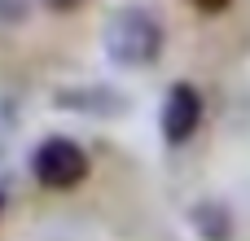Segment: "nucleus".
<instances>
[{
	"instance_id": "f257e3e1",
	"label": "nucleus",
	"mask_w": 250,
	"mask_h": 241,
	"mask_svg": "<svg viewBox=\"0 0 250 241\" xmlns=\"http://www.w3.org/2000/svg\"><path fill=\"white\" fill-rule=\"evenodd\" d=\"M163 40H167L163 22L141 4H123L105 22V53H110L114 66H149V61H158Z\"/></svg>"
},
{
	"instance_id": "f03ea898",
	"label": "nucleus",
	"mask_w": 250,
	"mask_h": 241,
	"mask_svg": "<svg viewBox=\"0 0 250 241\" xmlns=\"http://www.w3.org/2000/svg\"><path fill=\"white\" fill-rule=\"evenodd\" d=\"M31 176L44 189H79L88 180V154L70 136H48L31 158Z\"/></svg>"
},
{
	"instance_id": "7ed1b4c3",
	"label": "nucleus",
	"mask_w": 250,
	"mask_h": 241,
	"mask_svg": "<svg viewBox=\"0 0 250 241\" xmlns=\"http://www.w3.org/2000/svg\"><path fill=\"white\" fill-rule=\"evenodd\" d=\"M158 127L167 136V145H185L198 127H202V92L193 83H171L163 97V114Z\"/></svg>"
},
{
	"instance_id": "20e7f679",
	"label": "nucleus",
	"mask_w": 250,
	"mask_h": 241,
	"mask_svg": "<svg viewBox=\"0 0 250 241\" xmlns=\"http://www.w3.org/2000/svg\"><path fill=\"white\" fill-rule=\"evenodd\" d=\"M53 105L57 110H70V114H123L127 110V92L114 88V83H70V88H57L53 92Z\"/></svg>"
},
{
	"instance_id": "39448f33",
	"label": "nucleus",
	"mask_w": 250,
	"mask_h": 241,
	"mask_svg": "<svg viewBox=\"0 0 250 241\" xmlns=\"http://www.w3.org/2000/svg\"><path fill=\"white\" fill-rule=\"evenodd\" d=\"M189 220H193V233L202 241H233V211L224 202H215V198L193 202Z\"/></svg>"
},
{
	"instance_id": "423d86ee",
	"label": "nucleus",
	"mask_w": 250,
	"mask_h": 241,
	"mask_svg": "<svg viewBox=\"0 0 250 241\" xmlns=\"http://www.w3.org/2000/svg\"><path fill=\"white\" fill-rule=\"evenodd\" d=\"M26 13H31V0H0V22H4V26L26 22Z\"/></svg>"
},
{
	"instance_id": "0eeeda50",
	"label": "nucleus",
	"mask_w": 250,
	"mask_h": 241,
	"mask_svg": "<svg viewBox=\"0 0 250 241\" xmlns=\"http://www.w3.org/2000/svg\"><path fill=\"white\" fill-rule=\"evenodd\" d=\"M189 4H193L198 13H224V9H229L233 0H189Z\"/></svg>"
},
{
	"instance_id": "6e6552de",
	"label": "nucleus",
	"mask_w": 250,
	"mask_h": 241,
	"mask_svg": "<svg viewBox=\"0 0 250 241\" xmlns=\"http://www.w3.org/2000/svg\"><path fill=\"white\" fill-rule=\"evenodd\" d=\"M44 9H53V13H70V9H79L83 0H40Z\"/></svg>"
},
{
	"instance_id": "1a4fd4ad",
	"label": "nucleus",
	"mask_w": 250,
	"mask_h": 241,
	"mask_svg": "<svg viewBox=\"0 0 250 241\" xmlns=\"http://www.w3.org/2000/svg\"><path fill=\"white\" fill-rule=\"evenodd\" d=\"M0 206H4V193H0Z\"/></svg>"
}]
</instances>
